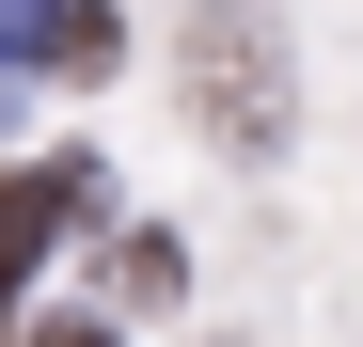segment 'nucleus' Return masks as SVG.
Instances as JSON below:
<instances>
[{"mask_svg":"<svg viewBox=\"0 0 363 347\" xmlns=\"http://www.w3.org/2000/svg\"><path fill=\"white\" fill-rule=\"evenodd\" d=\"M190 95H206V127H221V142H269V110H284V79H269V47H253V16H206V32H190Z\"/></svg>","mask_w":363,"mask_h":347,"instance_id":"obj_1","label":"nucleus"},{"mask_svg":"<svg viewBox=\"0 0 363 347\" xmlns=\"http://www.w3.org/2000/svg\"><path fill=\"white\" fill-rule=\"evenodd\" d=\"M64 205H79V174H0V316H16V284H32V253H48Z\"/></svg>","mask_w":363,"mask_h":347,"instance_id":"obj_2","label":"nucleus"},{"mask_svg":"<svg viewBox=\"0 0 363 347\" xmlns=\"http://www.w3.org/2000/svg\"><path fill=\"white\" fill-rule=\"evenodd\" d=\"M32 347H111V331H79V316H64V331H32Z\"/></svg>","mask_w":363,"mask_h":347,"instance_id":"obj_3","label":"nucleus"}]
</instances>
